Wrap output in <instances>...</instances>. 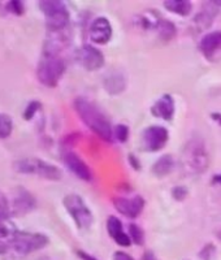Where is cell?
Segmentation results:
<instances>
[{
  "mask_svg": "<svg viewBox=\"0 0 221 260\" xmlns=\"http://www.w3.org/2000/svg\"><path fill=\"white\" fill-rule=\"evenodd\" d=\"M74 111L77 112L78 117L82 120L83 124L91 130L92 133L97 134L98 137L106 142H112L113 141V127L106 113L88 101L87 98L78 96L73 102Z\"/></svg>",
  "mask_w": 221,
  "mask_h": 260,
  "instance_id": "1",
  "label": "cell"
},
{
  "mask_svg": "<svg viewBox=\"0 0 221 260\" xmlns=\"http://www.w3.org/2000/svg\"><path fill=\"white\" fill-rule=\"evenodd\" d=\"M67 65L61 56L42 53L37 65V78L46 87H56L65 73Z\"/></svg>",
  "mask_w": 221,
  "mask_h": 260,
  "instance_id": "2",
  "label": "cell"
},
{
  "mask_svg": "<svg viewBox=\"0 0 221 260\" xmlns=\"http://www.w3.org/2000/svg\"><path fill=\"white\" fill-rule=\"evenodd\" d=\"M42 13L46 20L47 31H60L68 29L71 13L64 2L60 0H43L39 3Z\"/></svg>",
  "mask_w": 221,
  "mask_h": 260,
  "instance_id": "3",
  "label": "cell"
},
{
  "mask_svg": "<svg viewBox=\"0 0 221 260\" xmlns=\"http://www.w3.org/2000/svg\"><path fill=\"white\" fill-rule=\"evenodd\" d=\"M15 171L22 175H33L48 181H60L62 173L56 166L39 157H24L15 162Z\"/></svg>",
  "mask_w": 221,
  "mask_h": 260,
  "instance_id": "4",
  "label": "cell"
},
{
  "mask_svg": "<svg viewBox=\"0 0 221 260\" xmlns=\"http://www.w3.org/2000/svg\"><path fill=\"white\" fill-rule=\"evenodd\" d=\"M186 168L193 173H203L209 166V155L202 138H192L186 143L182 154Z\"/></svg>",
  "mask_w": 221,
  "mask_h": 260,
  "instance_id": "5",
  "label": "cell"
},
{
  "mask_svg": "<svg viewBox=\"0 0 221 260\" xmlns=\"http://www.w3.org/2000/svg\"><path fill=\"white\" fill-rule=\"evenodd\" d=\"M62 206L80 231H87L94 222V215L83 198L78 194H68L62 199Z\"/></svg>",
  "mask_w": 221,
  "mask_h": 260,
  "instance_id": "6",
  "label": "cell"
},
{
  "mask_svg": "<svg viewBox=\"0 0 221 260\" xmlns=\"http://www.w3.org/2000/svg\"><path fill=\"white\" fill-rule=\"evenodd\" d=\"M50 240L47 236L33 232H18L17 238L13 245V250L18 255H29L42 250L48 245Z\"/></svg>",
  "mask_w": 221,
  "mask_h": 260,
  "instance_id": "7",
  "label": "cell"
},
{
  "mask_svg": "<svg viewBox=\"0 0 221 260\" xmlns=\"http://www.w3.org/2000/svg\"><path fill=\"white\" fill-rule=\"evenodd\" d=\"M169 141V132L162 125H151L142 133V148L147 152L163 150Z\"/></svg>",
  "mask_w": 221,
  "mask_h": 260,
  "instance_id": "8",
  "label": "cell"
},
{
  "mask_svg": "<svg viewBox=\"0 0 221 260\" xmlns=\"http://www.w3.org/2000/svg\"><path fill=\"white\" fill-rule=\"evenodd\" d=\"M71 42L72 32L69 27L60 31H48L47 38L43 45V53L60 56V53L69 47Z\"/></svg>",
  "mask_w": 221,
  "mask_h": 260,
  "instance_id": "9",
  "label": "cell"
},
{
  "mask_svg": "<svg viewBox=\"0 0 221 260\" xmlns=\"http://www.w3.org/2000/svg\"><path fill=\"white\" fill-rule=\"evenodd\" d=\"M221 9V2L212 0V2H207L202 6L201 11L194 16L193 18V26L195 27V31H203L208 29L212 25L213 20L217 17Z\"/></svg>",
  "mask_w": 221,
  "mask_h": 260,
  "instance_id": "10",
  "label": "cell"
},
{
  "mask_svg": "<svg viewBox=\"0 0 221 260\" xmlns=\"http://www.w3.org/2000/svg\"><path fill=\"white\" fill-rule=\"evenodd\" d=\"M78 61L86 71L95 72L104 67V55L99 48L92 45H83L77 52Z\"/></svg>",
  "mask_w": 221,
  "mask_h": 260,
  "instance_id": "11",
  "label": "cell"
},
{
  "mask_svg": "<svg viewBox=\"0 0 221 260\" xmlns=\"http://www.w3.org/2000/svg\"><path fill=\"white\" fill-rule=\"evenodd\" d=\"M113 206H115L118 213H121L128 219H137L145 210L146 202L141 195H136L133 198H121V197H118V198L113 199Z\"/></svg>",
  "mask_w": 221,
  "mask_h": 260,
  "instance_id": "12",
  "label": "cell"
},
{
  "mask_svg": "<svg viewBox=\"0 0 221 260\" xmlns=\"http://www.w3.org/2000/svg\"><path fill=\"white\" fill-rule=\"evenodd\" d=\"M62 161L67 166V168L80 180L86 181V182H91L92 178H94V175H92L90 167L86 164L85 160L80 155L73 152V151H65L64 154H62Z\"/></svg>",
  "mask_w": 221,
  "mask_h": 260,
  "instance_id": "13",
  "label": "cell"
},
{
  "mask_svg": "<svg viewBox=\"0 0 221 260\" xmlns=\"http://www.w3.org/2000/svg\"><path fill=\"white\" fill-rule=\"evenodd\" d=\"M112 25L107 17H97L90 25L88 36L95 45H107L112 38Z\"/></svg>",
  "mask_w": 221,
  "mask_h": 260,
  "instance_id": "14",
  "label": "cell"
},
{
  "mask_svg": "<svg viewBox=\"0 0 221 260\" xmlns=\"http://www.w3.org/2000/svg\"><path fill=\"white\" fill-rule=\"evenodd\" d=\"M9 203H11L12 216L25 215L36 208V199L24 187H17L12 201H9Z\"/></svg>",
  "mask_w": 221,
  "mask_h": 260,
  "instance_id": "15",
  "label": "cell"
},
{
  "mask_svg": "<svg viewBox=\"0 0 221 260\" xmlns=\"http://www.w3.org/2000/svg\"><path fill=\"white\" fill-rule=\"evenodd\" d=\"M151 113L153 117L162 118L164 121L173 120L176 113V102L171 94H163L151 107Z\"/></svg>",
  "mask_w": 221,
  "mask_h": 260,
  "instance_id": "16",
  "label": "cell"
},
{
  "mask_svg": "<svg viewBox=\"0 0 221 260\" xmlns=\"http://www.w3.org/2000/svg\"><path fill=\"white\" fill-rule=\"evenodd\" d=\"M107 232H108L109 237L121 247H129L132 245L129 234L125 232L124 225L116 216L111 215L107 220Z\"/></svg>",
  "mask_w": 221,
  "mask_h": 260,
  "instance_id": "17",
  "label": "cell"
},
{
  "mask_svg": "<svg viewBox=\"0 0 221 260\" xmlns=\"http://www.w3.org/2000/svg\"><path fill=\"white\" fill-rule=\"evenodd\" d=\"M199 50L207 59H211L217 51H220L221 30H215V31H209L204 34L199 41Z\"/></svg>",
  "mask_w": 221,
  "mask_h": 260,
  "instance_id": "18",
  "label": "cell"
},
{
  "mask_svg": "<svg viewBox=\"0 0 221 260\" xmlns=\"http://www.w3.org/2000/svg\"><path fill=\"white\" fill-rule=\"evenodd\" d=\"M18 232L20 231L11 221L0 222V255L13 248Z\"/></svg>",
  "mask_w": 221,
  "mask_h": 260,
  "instance_id": "19",
  "label": "cell"
},
{
  "mask_svg": "<svg viewBox=\"0 0 221 260\" xmlns=\"http://www.w3.org/2000/svg\"><path fill=\"white\" fill-rule=\"evenodd\" d=\"M103 86L109 95H118L127 89V78L121 72L111 71L104 77Z\"/></svg>",
  "mask_w": 221,
  "mask_h": 260,
  "instance_id": "20",
  "label": "cell"
},
{
  "mask_svg": "<svg viewBox=\"0 0 221 260\" xmlns=\"http://www.w3.org/2000/svg\"><path fill=\"white\" fill-rule=\"evenodd\" d=\"M174 166H176V161H174L172 155H163V156H160L156 161L153 162L151 171H152L153 176L162 178L171 175L174 169Z\"/></svg>",
  "mask_w": 221,
  "mask_h": 260,
  "instance_id": "21",
  "label": "cell"
},
{
  "mask_svg": "<svg viewBox=\"0 0 221 260\" xmlns=\"http://www.w3.org/2000/svg\"><path fill=\"white\" fill-rule=\"evenodd\" d=\"M164 8L174 15L186 17L189 16L193 11V4L189 0H167L163 3Z\"/></svg>",
  "mask_w": 221,
  "mask_h": 260,
  "instance_id": "22",
  "label": "cell"
},
{
  "mask_svg": "<svg viewBox=\"0 0 221 260\" xmlns=\"http://www.w3.org/2000/svg\"><path fill=\"white\" fill-rule=\"evenodd\" d=\"M156 30L157 34H159V38L163 42H171L176 38L177 36V27L176 25L169 20H165V18H159L156 24Z\"/></svg>",
  "mask_w": 221,
  "mask_h": 260,
  "instance_id": "23",
  "label": "cell"
},
{
  "mask_svg": "<svg viewBox=\"0 0 221 260\" xmlns=\"http://www.w3.org/2000/svg\"><path fill=\"white\" fill-rule=\"evenodd\" d=\"M128 234H129L130 240H132V243L137 246L145 245V232H143V229L138 224L132 222V224L128 225Z\"/></svg>",
  "mask_w": 221,
  "mask_h": 260,
  "instance_id": "24",
  "label": "cell"
},
{
  "mask_svg": "<svg viewBox=\"0 0 221 260\" xmlns=\"http://www.w3.org/2000/svg\"><path fill=\"white\" fill-rule=\"evenodd\" d=\"M13 121L7 113H0V139L8 138L12 134Z\"/></svg>",
  "mask_w": 221,
  "mask_h": 260,
  "instance_id": "25",
  "label": "cell"
},
{
  "mask_svg": "<svg viewBox=\"0 0 221 260\" xmlns=\"http://www.w3.org/2000/svg\"><path fill=\"white\" fill-rule=\"evenodd\" d=\"M9 217H12L11 203L6 195L0 192V222L8 221Z\"/></svg>",
  "mask_w": 221,
  "mask_h": 260,
  "instance_id": "26",
  "label": "cell"
},
{
  "mask_svg": "<svg viewBox=\"0 0 221 260\" xmlns=\"http://www.w3.org/2000/svg\"><path fill=\"white\" fill-rule=\"evenodd\" d=\"M129 136H130V130L128 125L117 124L115 127H113V139H116L117 142L120 143L128 142Z\"/></svg>",
  "mask_w": 221,
  "mask_h": 260,
  "instance_id": "27",
  "label": "cell"
},
{
  "mask_svg": "<svg viewBox=\"0 0 221 260\" xmlns=\"http://www.w3.org/2000/svg\"><path fill=\"white\" fill-rule=\"evenodd\" d=\"M41 106H42L41 102H38V101L30 102V103L27 104L26 108H25V111H24V118H25V120H31V118L37 115V112L41 110Z\"/></svg>",
  "mask_w": 221,
  "mask_h": 260,
  "instance_id": "28",
  "label": "cell"
},
{
  "mask_svg": "<svg viewBox=\"0 0 221 260\" xmlns=\"http://www.w3.org/2000/svg\"><path fill=\"white\" fill-rule=\"evenodd\" d=\"M187 194H189V191H187V189H186L185 186H174L173 189H172V197H173L174 201L177 202L185 201Z\"/></svg>",
  "mask_w": 221,
  "mask_h": 260,
  "instance_id": "29",
  "label": "cell"
},
{
  "mask_svg": "<svg viewBox=\"0 0 221 260\" xmlns=\"http://www.w3.org/2000/svg\"><path fill=\"white\" fill-rule=\"evenodd\" d=\"M215 251H216L215 246H213L212 243H208V245H206L203 248H202V251L199 252V256H201L203 260H211V257H212V255L215 254Z\"/></svg>",
  "mask_w": 221,
  "mask_h": 260,
  "instance_id": "30",
  "label": "cell"
},
{
  "mask_svg": "<svg viewBox=\"0 0 221 260\" xmlns=\"http://www.w3.org/2000/svg\"><path fill=\"white\" fill-rule=\"evenodd\" d=\"M7 8L9 11H12V13H15V15H22L24 13V3L22 2H17V0H13V2L8 3Z\"/></svg>",
  "mask_w": 221,
  "mask_h": 260,
  "instance_id": "31",
  "label": "cell"
},
{
  "mask_svg": "<svg viewBox=\"0 0 221 260\" xmlns=\"http://www.w3.org/2000/svg\"><path fill=\"white\" fill-rule=\"evenodd\" d=\"M128 161H129L130 167H132L134 171H141L142 164H141V161H139V159L136 156V155H134V154L128 155Z\"/></svg>",
  "mask_w": 221,
  "mask_h": 260,
  "instance_id": "32",
  "label": "cell"
},
{
  "mask_svg": "<svg viewBox=\"0 0 221 260\" xmlns=\"http://www.w3.org/2000/svg\"><path fill=\"white\" fill-rule=\"evenodd\" d=\"M113 260H136V259H134L132 255L127 254V252L124 251H116L115 254H113Z\"/></svg>",
  "mask_w": 221,
  "mask_h": 260,
  "instance_id": "33",
  "label": "cell"
},
{
  "mask_svg": "<svg viewBox=\"0 0 221 260\" xmlns=\"http://www.w3.org/2000/svg\"><path fill=\"white\" fill-rule=\"evenodd\" d=\"M77 255H78V257H80L81 260H99V259H97L95 256H92V255L82 251V250H78V251H77Z\"/></svg>",
  "mask_w": 221,
  "mask_h": 260,
  "instance_id": "34",
  "label": "cell"
},
{
  "mask_svg": "<svg viewBox=\"0 0 221 260\" xmlns=\"http://www.w3.org/2000/svg\"><path fill=\"white\" fill-rule=\"evenodd\" d=\"M142 260H157L156 256H155V254H153L152 251H146L145 254H143V256H142Z\"/></svg>",
  "mask_w": 221,
  "mask_h": 260,
  "instance_id": "35",
  "label": "cell"
},
{
  "mask_svg": "<svg viewBox=\"0 0 221 260\" xmlns=\"http://www.w3.org/2000/svg\"><path fill=\"white\" fill-rule=\"evenodd\" d=\"M211 118H212L216 124L221 126V112H212L211 113Z\"/></svg>",
  "mask_w": 221,
  "mask_h": 260,
  "instance_id": "36",
  "label": "cell"
},
{
  "mask_svg": "<svg viewBox=\"0 0 221 260\" xmlns=\"http://www.w3.org/2000/svg\"><path fill=\"white\" fill-rule=\"evenodd\" d=\"M212 183L213 185H217V186H221V173L212 176Z\"/></svg>",
  "mask_w": 221,
  "mask_h": 260,
  "instance_id": "37",
  "label": "cell"
},
{
  "mask_svg": "<svg viewBox=\"0 0 221 260\" xmlns=\"http://www.w3.org/2000/svg\"><path fill=\"white\" fill-rule=\"evenodd\" d=\"M216 237H217V240L221 242V229L217 232V233H216Z\"/></svg>",
  "mask_w": 221,
  "mask_h": 260,
  "instance_id": "38",
  "label": "cell"
},
{
  "mask_svg": "<svg viewBox=\"0 0 221 260\" xmlns=\"http://www.w3.org/2000/svg\"><path fill=\"white\" fill-rule=\"evenodd\" d=\"M42 260H51V259H47V257H44V259H42Z\"/></svg>",
  "mask_w": 221,
  "mask_h": 260,
  "instance_id": "39",
  "label": "cell"
}]
</instances>
